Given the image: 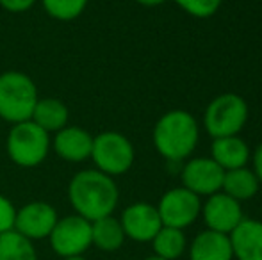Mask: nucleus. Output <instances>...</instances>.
Listing matches in <instances>:
<instances>
[{
  "instance_id": "obj_12",
  "label": "nucleus",
  "mask_w": 262,
  "mask_h": 260,
  "mask_svg": "<svg viewBox=\"0 0 262 260\" xmlns=\"http://www.w3.org/2000/svg\"><path fill=\"white\" fill-rule=\"evenodd\" d=\"M200 216L207 230L225 233V235H228L245 219L241 203L225 195L223 191L207 196V200L202 203Z\"/></svg>"
},
{
  "instance_id": "obj_20",
  "label": "nucleus",
  "mask_w": 262,
  "mask_h": 260,
  "mask_svg": "<svg viewBox=\"0 0 262 260\" xmlns=\"http://www.w3.org/2000/svg\"><path fill=\"white\" fill-rule=\"evenodd\" d=\"M154 255L166 260H177L187 251V237L184 230L162 226L152 239Z\"/></svg>"
},
{
  "instance_id": "obj_28",
  "label": "nucleus",
  "mask_w": 262,
  "mask_h": 260,
  "mask_svg": "<svg viewBox=\"0 0 262 260\" xmlns=\"http://www.w3.org/2000/svg\"><path fill=\"white\" fill-rule=\"evenodd\" d=\"M143 260H166V258H161V257H157V255H148V257H145Z\"/></svg>"
},
{
  "instance_id": "obj_24",
  "label": "nucleus",
  "mask_w": 262,
  "mask_h": 260,
  "mask_svg": "<svg viewBox=\"0 0 262 260\" xmlns=\"http://www.w3.org/2000/svg\"><path fill=\"white\" fill-rule=\"evenodd\" d=\"M14 219H16V207L7 196L0 195V233L14 230Z\"/></svg>"
},
{
  "instance_id": "obj_6",
  "label": "nucleus",
  "mask_w": 262,
  "mask_h": 260,
  "mask_svg": "<svg viewBox=\"0 0 262 260\" xmlns=\"http://www.w3.org/2000/svg\"><path fill=\"white\" fill-rule=\"evenodd\" d=\"M90 159L95 162V170L114 178L130 170L136 159V152L127 135L107 130L93 135V148H91Z\"/></svg>"
},
{
  "instance_id": "obj_23",
  "label": "nucleus",
  "mask_w": 262,
  "mask_h": 260,
  "mask_svg": "<svg viewBox=\"0 0 262 260\" xmlns=\"http://www.w3.org/2000/svg\"><path fill=\"white\" fill-rule=\"evenodd\" d=\"M182 11L194 18H210L217 13L223 0H173Z\"/></svg>"
},
{
  "instance_id": "obj_22",
  "label": "nucleus",
  "mask_w": 262,
  "mask_h": 260,
  "mask_svg": "<svg viewBox=\"0 0 262 260\" xmlns=\"http://www.w3.org/2000/svg\"><path fill=\"white\" fill-rule=\"evenodd\" d=\"M90 0H41L43 9L50 18L59 21H72L86 11Z\"/></svg>"
},
{
  "instance_id": "obj_8",
  "label": "nucleus",
  "mask_w": 262,
  "mask_h": 260,
  "mask_svg": "<svg viewBox=\"0 0 262 260\" xmlns=\"http://www.w3.org/2000/svg\"><path fill=\"white\" fill-rule=\"evenodd\" d=\"M162 226L186 230L191 226L202 212V200L186 187H173L161 196L156 205Z\"/></svg>"
},
{
  "instance_id": "obj_1",
  "label": "nucleus",
  "mask_w": 262,
  "mask_h": 260,
  "mask_svg": "<svg viewBox=\"0 0 262 260\" xmlns=\"http://www.w3.org/2000/svg\"><path fill=\"white\" fill-rule=\"evenodd\" d=\"M68 201L73 214L93 223L114 214L120 201V189L109 175L98 170H82L70 180Z\"/></svg>"
},
{
  "instance_id": "obj_17",
  "label": "nucleus",
  "mask_w": 262,
  "mask_h": 260,
  "mask_svg": "<svg viewBox=\"0 0 262 260\" xmlns=\"http://www.w3.org/2000/svg\"><path fill=\"white\" fill-rule=\"evenodd\" d=\"M127 237L121 228V223L114 216H105L91 223V246L104 253H114L125 244Z\"/></svg>"
},
{
  "instance_id": "obj_18",
  "label": "nucleus",
  "mask_w": 262,
  "mask_h": 260,
  "mask_svg": "<svg viewBox=\"0 0 262 260\" xmlns=\"http://www.w3.org/2000/svg\"><path fill=\"white\" fill-rule=\"evenodd\" d=\"M68 118H70L68 107L59 98L47 97V98H38L31 120L38 127H41L45 132H49V134L54 132L55 134V132H59L68 125Z\"/></svg>"
},
{
  "instance_id": "obj_15",
  "label": "nucleus",
  "mask_w": 262,
  "mask_h": 260,
  "mask_svg": "<svg viewBox=\"0 0 262 260\" xmlns=\"http://www.w3.org/2000/svg\"><path fill=\"white\" fill-rule=\"evenodd\" d=\"M187 255L189 260H234L228 235L212 230L196 233L187 244Z\"/></svg>"
},
{
  "instance_id": "obj_5",
  "label": "nucleus",
  "mask_w": 262,
  "mask_h": 260,
  "mask_svg": "<svg viewBox=\"0 0 262 260\" xmlns=\"http://www.w3.org/2000/svg\"><path fill=\"white\" fill-rule=\"evenodd\" d=\"M248 122V104L235 93H223L212 98L204 112V127L212 139L239 135Z\"/></svg>"
},
{
  "instance_id": "obj_25",
  "label": "nucleus",
  "mask_w": 262,
  "mask_h": 260,
  "mask_svg": "<svg viewBox=\"0 0 262 260\" xmlns=\"http://www.w3.org/2000/svg\"><path fill=\"white\" fill-rule=\"evenodd\" d=\"M38 0H0V6L9 13H25L31 9Z\"/></svg>"
},
{
  "instance_id": "obj_21",
  "label": "nucleus",
  "mask_w": 262,
  "mask_h": 260,
  "mask_svg": "<svg viewBox=\"0 0 262 260\" xmlns=\"http://www.w3.org/2000/svg\"><path fill=\"white\" fill-rule=\"evenodd\" d=\"M0 260H38V251L32 241L9 230L0 233Z\"/></svg>"
},
{
  "instance_id": "obj_14",
  "label": "nucleus",
  "mask_w": 262,
  "mask_h": 260,
  "mask_svg": "<svg viewBox=\"0 0 262 260\" xmlns=\"http://www.w3.org/2000/svg\"><path fill=\"white\" fill-rule=\"evenodd\" d=\"M232 253L237 260H262V221L245 218L230 233Z\"/></svg>"
},
{
  "instance_id": "obj_7",
  "label": "nucleus",
  "mask_w": 262,
  "mask_h": 260,
  "mask_svg": "<svg viewBox=\"0 0 262 260\" xmlns=\"http://www.w3.org/2000/svg\"><path fill=\"white\" fill-rule=\"evenodd\" d=\"M49 244L57 257H82L91 248V221L79 214L59 218L49 235Z\"/></svg>"
},
{
  "instance_id": "obj_16",
  "label": "nucleus",
  "mask_w": 262,
  "mask_h": 260,
  "mask_svg": "<svg viewBox=\"0 0 262 260\" xmlns=\"http://www.w3.org/2000/svg\"><path fill=\"white\" fill-rule=\"evenodd\" d=\"M210 159L221 166L225 171L245 168L252 159V152L245 139L239 135H228V137H217L210 146Z\"/></svg>"
},
{
  "instance_id": "obj_26",
  "label": "nucleus",
  "mask_w": 262,
  "mask_h": 260,
  "mask_svg": "<svg viewBox=\"0 0 262 260\" xmlns=\"http://www.w3.org/2000/svg\"><path fill=\"white\" fill-rule=\"evenodd\" d=\"M252 164H253V173L259 178V184L262 185V143L255 148L252 155Z\"/></svg>"
},
{
  "instance_id": "obj_11",
  "label": "nucleus",
  "mask_w": 262,
  "mask_h": 260,
  "mask_svg": "<svg viewBox=\"0 0 262 260\" xmlns=\"http://www.w3.org/2000/svg\"><path fill=\"white\" fill-rule=\"evenodd\" d=\"M225 170L217 166L210 157H194L182 168V187L189 189L196 196H210L221 191Z\"/></svg>"
},
{
  "instance_id": "obj_29",
  "label": "nucleus",
  "mask_w": 262,
  "mask_h": 260,
  "mask_svg": "<svg viewBox=\"0 0 262 260\" xmlns=\"http://www.w3.org/2000/svg\"><path fill=\"white\" fill-rule=\"evenodd\" d=\"M61 260H88V258L82 255V257H68V258H61Z\"/></svg>"
},
{
  "instance_id": "obj_13",
  "label": "nucleus",
  "mask_w": 262,
  "mask_h": 260,
  "mask_svg": "<svg viewBox=\"0 0 262 260\" xmlns=\"http://www.w3.org/2000/svg\"><path fill=\"white\" fill-rule=\"evenodd\" d=\"M52 148L66 162H84L91 157L93 135L79 125H66L55 132Z\"/></svg>"
},
{
  "instance_id": "obj_10",
  "label": "nucleus",
  "mask_w": 262,
  "mask_h": 260,
  "mask_svg": "<svg viewBox=\"0 0 262 260\" xmlns=\"http://www.w3.org/2000/svg\"><path fill=\"white\" fill-rule=\"evenodd\" d=\"M125 237L134 243H152L157 232L162 228L157 207L146 201H136L123 208L120 218Z\"/></svg>"
},
{
  "instance_id": "obj_27",
  "label": "nucleus",
  "mask_w": 262,
  "mask_h": 260,
  "mask_svg": "<svg viewBox=\"0 0 262 260\" xmlns=\"http://www.w3.org/2000/svg\"><path fill=\"white\" fill-rule=\"evenodd\" d=\"M138 4H141V6H146V7H156V6H161V4H164L166 0H136Z\"/></svg>"
},
{
  "instance_id": "obj_9",
  "label": "nucleus",
  "mask_w": 262,
  "mask_h": 260,
  "mask_svg": "<svg viewBox=\"0 0 262 260\" xmlns=\"http://www.w3.org/2000/svg\"><path fill=\"white\" fill-rule=\"evenodd\" d=\"M59 214L54 205L47 201H29L16 208V219H14V230L27 237L29 241L49 239L50 232L54 230Z\"/></svg>"
},
{
  "instance_id": "obj_4",
  "label": "nucleus",
  "mask_w": 262,
  "mask_h": 260,
  "mask_svg": "<svg viewBox=\"0 0 262 260\" xmlns=\"http://www.w3.org/2000/svg\"><path fill=\"white\" fill-rule=\"evenodd\" d=\"M52 148L50 134L32 120L14 123L6 139V150L9 159L20 168H36L49 157Z\"/></svg>"
},
{
  "instance_id": "obj_3",
  "label": "nucleus",
  "mask_w": 262,
  "mask_h": 260,
  "mask_svg": "<svg viewBox=\"0 0 262 260\" xmlns=\"http://www.w3.org/2000/svg\"><path fill=\"white\" fill-rule=\"evenodd\" d=\"M38 87L29 75L9 69L0 75V118L21 123L32 118L38 102Z\"/></svg>"
},
{
  "instance_id": "obj_19",
  "label": "nucleus",
  "mask_w": 262,
  "mask_h": 260,
  "mask_svg": "<svg viewBox=\"0 0 262 260\" xmlns=\"http://www.w3.org/2000/svg\"><path fill=\"white\" fill-rule=\"evenodd\" d=\"M259 189H260L259 178L255 177L253 170H250V168L245 166V168H237V170L225 171L221 191L230 198H234V200H237L239 203L253 198L259 193Z\"/></svg>"
},
{
  "instance_id": "obj_2",
  "label": "nucleus",
  "mask_w": 262,
  "mask_h": 260,
  "mask_svg": "<svg viewBox=\"0 0 262 260\" xmlns=\"http://www.w3.org/2000/svg\"><path fill=\"white\" fill-rule=\"evenodd\" d=\"M200 139V127L191 112L182 109L168 111L157 120L152 132L154 146L166 160L179 162L194 152Z\"/></svg>"
}]
</instances>
